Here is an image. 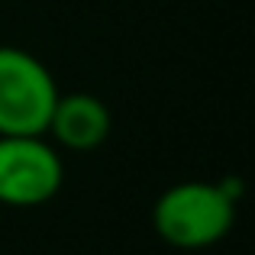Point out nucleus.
<instances>
[{"label": "nucleus", "mask_w": 255, "mask_h": 255, "mask_svg": "<svg viewBox=\"0 0 255 255\" xmlns=\"http://www.w3.org/2000/svg\"><path fill=\"white\" fill-rule=\"evenodd\" d=\"M236 223V194L230 184L181 181L152 207V226L174 249H207L230 236Z\"/></svg>", "instance_id": "obj_1"}, {"label": "nucleus", "mask_w": 255, "mask_h": 255, "mask_svg": "<svg viewBox=\"0 0 255 255\" xmlns=\"http://www.w3.org/2000/svg\"><path fill=\"white\" fill-rule=\"evenodd\" d=\"M45 132L71 152H94L110 136V110L94 94H58Z\"/></svg>", "instance_id": "obj_4"}, {"label": "nucleus", "mask_w": 255, "mask_h": 255, "mask_svg": "<svg viewBox=\"0 0 255 255\" xmlns=\"http://www.w3.org/2000/svg\"><path fill=\"white\" fill-rule=\"evenodd\" d=\"M55 100V78L32 52L0 45V136H49Z\"/></svg>", "instance_id": "obj_2"}, {"label": "nucleus", "mask_w": 255, "mask_h": 255, "mask_svg": "<svg viewBox=\"0 0 255 255\" xmlns=\"http://www.w3.org/2000/svg\"><path fill=\"white\" fill-rule=\"evenodd\" d=\"M65 165L45 136H0V204L42 207L58 194Z\"/></svg>", "instance_id": "obj_3"}]
</instances>
